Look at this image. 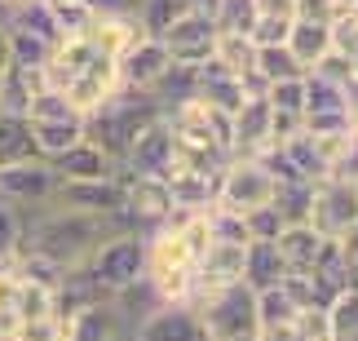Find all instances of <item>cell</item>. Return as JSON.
I'll return each mask as SVG.
<instances>
[{
  "label": "cell",
  "mask_w": 358,
  "mask_h": 341,
  "mask_svg": "<svg viewBox=\"0 0 358 341\" xmlns=\"http://www.w3.org/2000/svg\"><path fill=\"white\" fill-rule=\"evenodd\" d=\"M58 195V173L49 160H22V165L0 169V200L13 209H36V204H53Z\"/></svg>",
  "instance_id": "cell-11"
},
{
  "label": "cell",
  "mask_w": 358,
  "mask_h": 341,
  "mask_svg": "<svg viewBox=\"0 0 358 341\" xmlns=\"http://www.w3.org/2000/svg\"><path fill=\"white\" fill-rule=\"evenodd\" d=\"M66 333H71V323L62 315H40V319H22L9 341H66Z\"/></svg>",
  "instance_id": "cell-39"
},
{
  "label": "cell",
  "mask_w": 358,
  "mask_h": 341,
  "mask_svg": "<svg viewBox=\"0 0 358 341\" xmlns=\"http://www.w3.org/2000/svg\"><path fill=\"white\" fill-rule=\"evenodd\" d=\"M350 125H354V133H358V106H354V111H350Z\"/></svg>",
  "instance_id": "cell-47"
},
{
  "label": "cell",
  "mask_w": 358,
  "mask_h": 341,
  "mask_svg": "<svg viewBox=\"0 0 358 341\" xmlns=\"http://www.w3.org/2000/svg\"><path fill=\"white\" fill-rule=\"evenodd\" d=\"M93 9V18H115V13H137L142 0H85Z\"/></svg>",
  "instance_id": "cell-43"
},
{
  "label": "cell",
  "mask_w": 358,
  "mask_h": 341,
  "mask_svg": "<svg viewBox=\"0 0 358 341\" xmlns=\"http://www.w3.org/2000/svg\"><path fill=\"white\" fill-rule=\"evenodd\" d=\"M287 49H292V58L306 67V71H314L327 53H332V22H310V18H292V27H287Z\"/></svg>",
  "instance_id": "cell-20"
},
{
  "label": "cell",
  "mask_w": 358,
  "mask_h": 341,
  "mask_svg": "<svg viewBox=\"0 0 358 341\" xmlns=\"http://www.w3.org/2000/svg\"><path fill=\"white\" fill-rule=\"evenodd\" d=\"M266 102H270V111L306 116V76H301V80H279V85H266Z\"/></svg>",
  "instance_id": "cell-37"
},
{
  "label": "cell",
  "mask_w": 358,
  "mask_h": 341,
  "mask_svg": "<svg viewBox=\"0 0 358 341\" xmlns=\"http://www.w3.org/2000/svg\"><path fill=\"white\" fill-rule=\"evenodd\" d=\"M243 230H248V244H274L283 230V217L274 204H261V209L243 213Z\"/></svg>",
  "instance_id": "cell-36"
},
{
  "label": "cell",
  "mask_w": 358,
  "mask_h": 341,
  "mask_svg": "<svg viewBox=\"0 0 358 341\" xmlns=\"http://www.w3.org/2000/svg\"><path fill=\"white\" fill-rule=\"evenodd\" d=\"M133 341H203V328H199L195 306H186V302H159L133 328Z\"/></svg>",
  "instance_id": "cell-16"
},
{
  "label": "cell",
  "mask_w": 358,
  "mask_h": 341,
  "mask_svg": "<svg viewBox=\"0 0 358 341\" xmlns=\"http://www.w3.org/2000/svg\"><path fill=\"white\" fill-rule=\"evenodd\" d=\"M5 5H9V9H18V5H27V0H5Z\"/></svg>",
  "instance_id": "cell-48"
},
{
  "label": "cell",
  "mask_w": 358,
  "mask_h": 341,
  "mask_svg": "<svg viewBox=\"0 0 358 341\" xmlns=\"http://www.w3.org/2000/svg\"><path fill=\"white\" fill-rule=\"evenodd\" d=\"M58 209L71 213H93V217H120L124 209V182L115 177H98V182H58V195H53Z\"/></svg>",
  "instance_id": "cell-12"
},
{
  "label": "cell",
  "mask_w": 358,
  "mask_h": 341,
  "mask_svg": "<svg viewBox=\"0 0 358 341\" xmlns=\"http://www.w3.org/2000/svg\"><path fill=\"white\" fill-rule=\"evenodd\" d=\"M124 182V222L133 230H155L173 217V195H169V182L164 177H137V173H120Z\"/></svg>",
  "instance_id": "cell-10"
},
{
  "label": "cell",
  "mask_w": 358,
  "mask_h": 341,
  "mask_svg": "<svg viewBox=\"0 0 358 341\" xmlns=\"http://www.w3.org/2000/svg\"><path fill=\"white\" fill-rule=\"evenodd\" d=\"M142 36H146V27L137 22V13H115V18H93V22H89V32L80 36V40H89V45L98 49V53H106V58H115V62H120Z\"/></svg>",
  "instance_id": "cell-19"
},
{
  "label": "cell",
  "mask_w": 358,
  "mask_h": 341,
  "mask_svg": "<svg viewBox=\"0 0 358 341\" xmlns=\"http://www.w3.org/2000/svg\"><path fill=\"white\" fill-rule=\"evenodd\" d=\"M115 217H93V213H71V209H53L49 217L40 222H27V235H22V249L27 253H40L49 257L53 266L71 270V266H85L93 249L115 235Z\"/></svg>",
  "instance_id": "cell-2"
},
{
  "label": "cell",
  "mask_w": 358,
  "mask_h": 341,
  "mask_svg": "<svg viewBox=\"0 0 358 341\" xmlns=\"http://www.w3.org/2000/svg\"><path fill=\"white\" fill-rule=\"evenodd\" d=\"M213 22L217 32H230V36H252V22H257V5L252 0H213Z\"/></svg>",
  "instance_id": "cell-34"
},
{
  "label": "cell",
  "mask_w": 358,
  "mask_h": 341,
  "mask_svg": "<svg viewBox=\"0 0 358 341\" xmlns=\"http://www.w3.org/2000/svg\"><path fill=\"white\" fill-rule=\"evenodd\" d=\"M327 341H358V288H345L323 310Z\"/></svg>",
  "instance_id": "cell-31"
},
{
  "label": "cell",
  "mask_w": 358,
  "mask_h": 341,
  "mask_svg": "<svg viewBox=\"0 0 358 341\" xmlns=\"http://www.w3.org/2000/svg\"><path fill=\"white\" fill-rule=\"evenodd\" d=\"M306 116H350L345 85H336L319 71H306Z\"/></svg>",
  "instance_id": "cell-25"
},
{
  "label": "cell",
  "mask_w": 358,
  "mask_h": 341,
  "mask_svg": "<svg viewBox=\"0 0 358 341\" xmlns=\"http://www.w3.org/2000/svg\"><path fill=\"white\" fill-rule=\"evenodd\" d=\"M243 253H248V244L213 239L208 249H203V257L195 262V297L230 288V284H243ZM195 297H190V302H195Z\"/></svg>",
  "instance_id": "cell-14"
},
{
  "label": "cell",
  "mask_w": 358,
  "mask_h": 341,
  "mask_svg": "<svg viewBox=\"0 0 358 341\" xmlns=\"http://www.w3.org/2000/svg\"><path fill=\"white\" fill-rule=\"evenodd\" d=\"M195 315L203 341H261V315H257V293L248 284H230V288L195 297Z\"/></svg>",
  "instance_id": "cell-5"
},
{
  "label": "cell",
  "mask_w": 358,
  "mask_h": 341,
  "mask_svg": "<svg viewBox=\"0 0 358 341\" xmlns=\"http://www.w3.org/2000/svg\"><path fill=\"white\" fill-rule=\"evenodd\" d=\"M195 89H199L195 67L173 62L169 71H164V76L155 80V89H150V102H155L159 111H169V106H177V102H190V98H195Z\"/></svg>",
  "instance_id": "cell-28"
},
{
  "label": "cell",
  "mask_w": 358,
  "mask_h": 341,
  "mask_svg": "<svg viewBox=\"0 0 358 341\" xmlns=\"http://www.w3.org/2000/svg\"><path fill=\"white\" fill-rule=\"evenodd\" d=\"M22 235H27V217H22V209H13V204L0 200V266H5L9 257H18Z\"/></svg>",
  "instance_id": "cell-35"
},
{
  "label": "cell",
  "mask_w": 358,
  "mask_h": 341,
  "mask_svg": "<svg viewBox=\"0 0 358 341\" xmlns=\"http://www.w3.org/2000/svg\"><path fill=\"white\" fill-rule=\"evenodd\" d=\"M45 89V71H22V67H5L0 71V116H27L31 98Z\"/></svg>",
  "instance_id": "cell-23"
},
{
  "label": "cell",
  "mask_w": 358,
  "mask_h": 341,
  "mask_svg": "<svg viewBox=\"0 0 358 341\" xmlns=\"http://www.w3.org/2000/svg\"><path fill=\"white\" fill-rule=\"evenodd\" d=\"M270 102L266 93H248L243 106L230 116V155H261L270 142Z\"/></svg>",
  "instance_id": "cell-15"
},
{
  "label": "cell",
  "mask_w": 358,
  "mask_h": 341,
  "mask_svg": "<svg viewBox=\"0 0 358 341\" xmlns=\"http://www.w3.org/2000/svg\"><path fill=\"white\" fill-rule=\"evenodd\" d=\"M9 32V67H22V71H45L49 58H53V45L49 40H40L31 32H13V27H5Z\"/></svg>",
  "instance_id": "cell-33"
},
{
  "label": "cell",
  "mask_w": 358,
  "mask_h": 341,
  "mask_svg": "<svg viewBox=\"0 0 358 341\" xmlns=\"http://www.w3.org/2000/svg\"><path fill=\"white\" fill-rule=\"evenodd\" d=\"M85 270L106 297L137 288L146 279V235L142 230H115V235H106L85 262Z\"/></svg>",
  "instance_id": "cell-6"
},
{
  "label": "cell",
  "mask_w": 358,
  "mask_h": 341,
  "mask_svg": "<svg viewBox=\"0 0 358 341\" xmlns=\"http://www.w3.org/2000/svg\"><path fill=\"white\" fill-rule=\"evenodd\" d=\"M257 76L261 85H279V80H301L306 67L292 58L287 45H257Z\"/></svg>",
  "instance_id": "cell-32"
},
{
  "label": "cell",
  "mask_w": 358,
  "mask_h": 341,
  "mask_svg": "<svg viewBox=\"0 0 358 341\" xmlns=\"http://www.w3.org/2000/svg\"><path fill=\"white\" fill-rule=\"evenodd\" d=\"M173 169V133L169 125L159 120H150V125L133 138L129 155L120 160V173H137V177H169Z\"/></svg>",
  "instance_id": "cell-13"
},
{
  "label": "cell",
  "mask_w": 358,
  "mask_h": 341,
  "mask_svg": "<svg viewBox=\"0 0 358 341\" xmlns=\"http://www.w3.org/2000/svg\"><path fill=\"white\" fill-rule=\"evenodd\" d=\"M257 315H261V333L266 328H287V323L301 319V306H296V297L287 293L283 284H274V288L257 293Z\"/></svg>",
  "instance_id": "cell-30"
},
{
  "label": "cell",
  "mask_w": 358,
  "mask_h": 341,
  "mask_svg": "<svg viewBox=\"0 0 358 341\" xmlns=\"http://www.w3.org/2000/svg\"><path fill=\"white\" fill-rule=\"evenodd\" d=\"M9 27H13V32H31L40 40H49L53 49L66 45V40H62V27H58V18H53V9L45 5V0H27V5H18V9L9 13Z\"/></svg>",
  "instance_id": "cell-27"
},
{
  "label": "cell",
  "mask_w": 358,
  "mask_h": 341,
  "mask_svg": "<svg viewBox=\"0 0 358 341\" xmlns=\"http://www.w3.org/2000/svg\"><path fill=\"white\" fill-rule=\"evenodd\" d=\"M332 53H341V58H350L358 67V13L332 18Z\"/></svg>",
  "instance_id": "cell-40"
},
{
  "label": "cell",
  "mask_w": 358,
  "mask_h": 341,
  "mask_svg": "<svg viewBox=\"0 0 358 341\" xmlns=\"http://www.w3.org/2000/svg\"><path fill=\"white\" fill-rule=\"evenodd\" d=\"M177 5L190 13V9H213V0H177Z\"/></svg>",
  "instance_id": "cell-45"
},
{
  "label": "cell",
  "mask_w": 358,
  "mask_h": 341,
  "mask_svg": "<svg viewBox=\"0 0 358 341\" xmlns=\"http://www.w3.org/2000/svg\"><path fill=\"white\" fill-rule=\"evenodd\" d=\"M155 40H159L164 49H169V58H173V62H182V67H199V62H208V58H213L217 22H213V13H208V9H190V13H182V18H173Z\"/></svg>",
  "instance_id": "cell-9"
},
{
  "label": "cell",
  "mask_w": 358,
  "mask_h": 341,
  "mask_svg": "<svg viewBox=\"0 0 358 341\" xmlns=\"http://www.w3.org/2000/svg\"><path fill=\"white\" fill-rule=\"evenodd\" d=\"M53 173H58V182H98V177H115V160L102 151L98 142L80 138L71 151H62L58 160H49Z\"/></svg>",
  "instance_id": "cell-18"
},
{
  "label": "cell",
  "mask_w": 358,
  "mask_h": 341,
  "mask_svg": "<svg viewBox=\"0 0 358 341\" xmlns=\"http://www.w3.org/2000/svg\"><path fill=\"white\" fill-rule=\"evenodd\" d=\"M36 160V142H31V125L27 116H0V169Z\"/></svg>",
  "instance_id": "cell-29"
},
{
  "label": "cell",
  "mask_w": 358,
  "mask_h": 341,
  "mask_svg": "<svg viewBox=\"0 0 358 341\" xmlns=\"http://www.w3.org/2000/svg\"><path fill=\"white\" fill-rule=\"evenodd\" d=\"M323 249V235L314 230L310 222H296V226H283L279 239H274V253L283 257L287 275H306V270L314 266V257H319Z\"/></svg>",
  "instance_id": "cell-21"
},
{
  "label": "cell",
  "mask_w": 358,
  "mask_h": 341,
  "mask_svg": "<svg viewBox=\"0 0 358 341\" xmlns=\"http://www.w3.org/2000/svg\"><path fill=\"white\" fill-rule=\"evenodd\" d=\"M169 67H173L169 49H164L155 36H142V40H137V45L115 62V71H120V89L150 93V89H155V80L169 71Z\"/></svg>",
  "instance_id": "cell-17"
},
{
  "label": "cell",
  "mask_w": 358,
  "mask_h": 341,
  "mask_svg": "<svg viewBox=\"0 0 358 341\" xmlns=\"http://www.w3.org/2000/svg\"><path fill=\"white\" fill-rule=\"evenodd\" d=\"M146 284L159 302L190 306V297H195V257L169 222L146 230Z\"/></svg>",
  "instance_id": "cell-4"
},
{
  "label": "cell",
  "mask_w": 358,
  "mask_h": 341,
  "mask_svg": "<svg viewBox=\"0 0 358 341\" xmlns=\"http://www.w3.org/2000/svg\"><path fill=\"white\" fill-rule=\"evenodd\" d=\"M159 116H164V111H159L155 102H150V93L115 89L111 98L98 106V111H89V116H85V138H89V142H98L102 151L115 160V169H120V160L129 155L133 138L150 125V120H159Z\"/></svg>",
  "instance_id": "cell-3"
},
{
  "label": "cell",
  "mask_w": 358,
  "mask_h": 341,
  "mask_svg": "<svg viewBox=\"0 0 358 341\" xmlns=\"http://www.w3.org/2000/svg\"><path fill=\"white\" fill-rule=\"evenodd\" d=\"M213 62H222L230 76H257V45L252 36H230V32H217V45H213Z\"/></svg>",
  "instance_id": "cell-26"
},
{
  "label": "cell",
  "mask_w": 358,
  "mask_h": 341,
  "mask_svg": "<svg viewBox=\"0 0 358 341\" xmlns=\"http://www.w3.org/2000/svg\"><path fill=\"white\" fill-rule=\"evenodd\" d=\"M283 279H287V266H283V257L274 253V244H248V253H243V284L248 288L266 293Z\"/></svg>",
  "instance_id": "cell-24"
},
{
  "label": "cell",
  "mask_w": 358,
  "mask_h": 341,
  "mask_svg": "<svg viewBox=\"0 0 358 341\" xmlns=\"http://www.w3.org/2000/svg\"><path fill=\"white\" fill-rule=\"evenodd\" d=\"M358 222V182L354 177L323 173L310 186V226L323 239H345V230Z\"/></svg>",
  "instance_id": "cell-8"
},
{
  "label": "cell",
  "mask_w": 358,
  "mask_h": 341,
  "mask_svg": "<svg viewBox=\"0 0 358 341\" xmlns=\"http://www.w3.org/2000/svg\"><path fill=\"white\" fill-rule=\"evenodd\" d=\"M9 13H13V9L5 5V0H0V27H9Z\"/></svg>",
  "instance_id": "cell-46"
},
{
  "label": "cell",
  "mask_w": 358,
  "mask_h": 341,
  "mask_svg": "<svg viewBox=\"0 0 358 341\" xmlns=\"http://www.w3.org/2000/svg\"><path fill=\"white\" fill-rule=\"evenodd\" d=\"M5 67H9V32L0 27V71H5Z\"/></svg>",
  "instance_id": "cell-44"
},
{
  "label": "cell",
  "mask_w": 358,
  "mask_h": 341,
  "mask_svg": "<svg viewBox=\"0 0 358 341\" xmlns=\"http://www.w3.org/2000/svg\"><path fill=\"white\" fill-rule=\"evenodd\" d=\"M27 125H31V142L40 160H58L85 138V120H27Z\"/></svg>",
  "instance_id": "cell-22"
},
{
  "label": "cell",
  "mask_w": 358,
  "mask_h": 341,
  "mask_svg": "<svg viewBox=\"0 0 358 341\" xmlns=\"http://www.w3.org/2000/svg\"><path fill=\"white\" fill-rule=\"evenodd\" d=\"M274 200V177L266 173L257 155H230L222 173H217V209H230V213H252L261 204Z\"/></svg>",
  "instance_id": "cell-7"
},
{
  "label": "cell",
  "mask_w": 358,
  "mask_h": 341,
  "mask_svg": "<svg viewBox=\"0 0 358 341\" xmlns=\"http://www.w3.org/2000/svg\"><path fill=\"white\" fill-rule=\"evenodd\" d=\"M45 89H58L80 116H89L120 89L115 58L98 53L89 40H66V45L53 49V58L45 67Z\"/></svg>",
  "instance_id": "cell-1"
},
{
  "label": "cell",
  "mask_w": 358,
  "mask_h": 341,
  "mask_svg": "<svg viewBox=\"0 0 358 341\" xmlns=\"http://www.w3.org/2000/svg\"><path fill=\"white\" fill-rule=\"evenodd\" d=\"M252 5H257V18H270V22L296 18V0H252Z\"/></svg>",
  "instance_id": "cell-42"
},
{
  "label": "cell",
  "mask_w": 358,
  "mask_h": 341,
  "mask_svg": "<svg viewBox=\"0 0 358 341\" xmlns=\"http://www.w3.org/2000/svg\"><path fill=\"white\" fill-rule=\"evenodd\" d=\"M27 120H85V116H80L58 89H40L31 98V106H27Z\"/></svg>",
  "instance_id": "cell-38"
},
{
  "label": "cell",
  "mask_w": 358,
  "mask_h": 341,
  "mask_svg": "<svg viewBox=\"0 0 358 341\" xmlns=\"http://www.w3.org/2000/svg\"><path fill=\"white\" fill-rule=\"evenodd\" d=\"M296 18L332 22V18H341V5H336V0H296Z\"/></svg>",
  "instance_id": "cell-41"
}]
</instances>
